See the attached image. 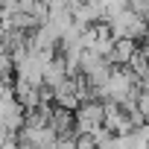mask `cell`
I'll list each match as a JSON object with an SVG mask.
<instances>
[{
  "mask_svg": "<svg viewBox=\"0 0 149 149\" xmlns=\"http://www.w3.org/2000/svg\"><path fill=\"white\" fill-rule=\"evenodd\" d=\"M132 56H134V41L132 38H123V41H114V50H111V61H117V64H123V61H132Z\"/></svg>",
  "mask_w": 149,
  "mask_h": 149,
  "instance_id": "6da1fadb",
  "label": "cell"
}]
</instances>
